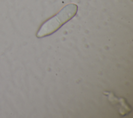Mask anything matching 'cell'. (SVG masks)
<instances>
[{
    "label": "cell",
    "instance_id": "obj_1",
    "mask_svg": "<svg viewBox=\"0 0 133 118\" xmlns=\"http://www.w3.org/2000/svg\"><path fill=\"white\" fill-rule=\"evenodd\" d=\"M77 8L75 4H69L65 6L57 15L42 25L36 34L37 37H42L56 32L63 24L75 16Z\"/></svg>",
    "mask_w": 133,
    "mask_h": 118
}]
</instances>
